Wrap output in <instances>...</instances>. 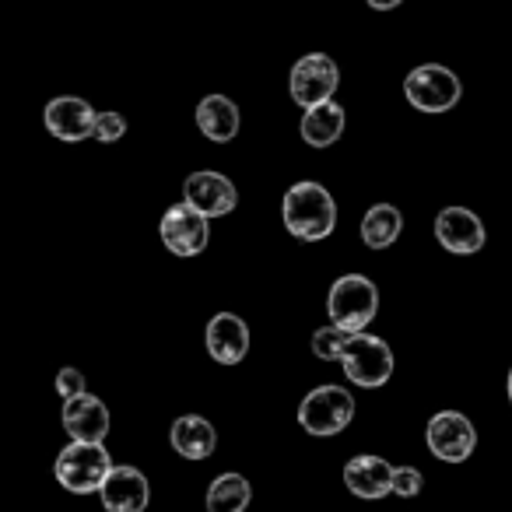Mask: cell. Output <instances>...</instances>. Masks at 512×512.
I'll return each instance as SVG.
<instances>
[{
	"label": "cell",
	"mask_w": 512,
	"mask_h": 512,
	"mask_svg": "<svg viewBox=\"0 0 512 512\" xmlns=\"http://www.w3.org/2000/svg\"><path fill=\"white\" fill-rule=\"evenodd\" d=\"M404 232V214L397 211L393 204H376L365 211L362 218V239L369 249H386L400 239Z\"/></svg>",
	"instance_id": "cell-20"
},
{
	"label": "cell",
	"mask_w": 512,
	"mask_h": 512,
	"mask_svg": "<svg viewBox=\"0 0 512 512\" xmlns=\"http://www.w3.org/2000/svg\"><path fill=\"white\" fill-rule=\"evenodd\" d=\"M197 130L214 144H225L239 134V106L225 95H207L197 106Z\"/></svg>",
	"instance_id": "cell-18"
},
{
	"label": "cell",
	"mask_w": 512,
	"mask_h": 512,
	"mask_svg": "<svg viewBox=\"0 0 512 512\" xmlns=\"http://www.w3.org/2000/svg\"><path fill=\"white\" fill-rule=\"evenodd\" d=\"M421 484H425V477H421V470H414V467H397V474H393V491L404 498L418 495Z\"/></svg>",
	"instance_id": "cell-25"
},
{
	"label": "cell",
	"mask_w": 512,
	"mask_h": 512,
	"mask_svg": "<svg viewBox=\"0 0 512 512\" xmlns=\"http://www.w3.org/2000/svg\"><path fill=\"white\" fill-rule=\"evenodd\" d=\"M404 95L414 109H421V113H449V109L460 102L463 88H460V78H456L449 67L421 64L407 74Z\"/></svg>",
	"instance_id": "cell-6"
},
{
	"label": "cell",
	"mask_w": 512,
	"mask_h": 512,
	"mask_svg": "<svg viewBox=\"0 0 512 512\" xmlns=\"http://www.w3.org/2000/svg\"><path fill=\"white\" fill-rule=\"evenodd\" d=\"M404 0H369V8H376V11H393V8H400Z\"/></svg>",
	"instance_id": "cell-26"
},
{
	"label": "cell",
	"mask_w": 512,
	"mask_h": 512,
	"mask_svg": "<svg viewBox=\"0 0 512 512\" xmlns=\"http://www.w3.org/2000/svg\"><path fill=\"white\" fill-rule=\"evenodd\" d=\"M127 134V120H123L120 113H99V120H95V141H102V144H116L120 137Z\"/></svg>",
	"instance_id": "cell-23"
},
{
	"label": "cell",
	"mask_w": 512,
	"mask_h": 512,
	"mask_svg": "<svg viewBox=\"0 0 512 512\" xmlns=\"http://www.w3.org/2000/svg\"><path fill=\"white\" fill-rule=\"evenodd\" d=\"M393 474H397V467H390L383 456H365L362 453V456H355V460L344 463V484L351 488V495L369 498V502L390 495Z\"/></svg>",
	"instance_id": "cell-15"
},
{
	"label": "cell",
	"mask_w": 512,
	"mask_h": 512,
	"mask_svg": "<svg viewBox=\"0 0 512 512\" xmlns=\"http://www.w3.org/2000/svg\"><path fill=\"white\" fill-rule=\"evenodd\" d=\"M281 218H285V228L295 239L320 242L337 228V200L330 197L323 183L302 179L281 200Z\"/></svg>",
	"instance_id": "cell-1"
},
{
	"label": "cell",
	"mask_w": 512,
	"mask_h": 512,
	"mask_svg": "<svg viewBox=\"0 0 512 512\" xmlns=\"http://www.w3.org/2000/svg\"><path fill=\"white\" fill-rule=\"evenodd\" d=\"M341 365H344V376H348L355 386L379 390V386H386L393 376V351L383 337H372L362 330V334L348 337Z\"/></svg>",
	"instance_id": "cell-4"
},
{
	"label": "cell",
	"mask_w": 512,
	"mask_h": 512,
	"mask_svg": "<svg viewBox=\"0 0 512 512\" xmlns=\"http://www.w3.org/2000/svg\"><path fill=\"white\" fill-rule=\"evenodd\" d=\"M253 488L242 474H218L207 488V512H246Z\"/></svg>",
	"instance_id": "cell-21"
},
{
	"label": "cell",
	"mask_w": 512,
	"mask_h": 512,
	"mask_svg": "<svg viewBox=\"0 0 512 512\" xmlns=\"http://www.w3.org/2000/svg\"><path fill=\"white\" fill-rule=\"evenodd\" d=\"M207 351L218 365H239L249 351V327L235 313H218L207 323Z\"/></svg>",
	"instance_id": "cell-16"
},
{
	"label": "cell",
	"mask_w": 512,
	"mask_h": 512,
	"mask_svg": "<svg viewBox=\"0 0 512 512\" xmlns=\"http://www.w3.org/2000/svg\"><path fill=\"white\" fill-rule=\"evenodd\" d=\"M60 418H64V428L74 442H102L109 435V407L92 393L67 400Z\"/></svg>",
	"instance_id": "cell-14"
},
{
	"label": "cell",
	"mask_w": 512,
	"mask_h": 512,
	"mask_svg": "<svg viewBox=\"0 0 512 512\" xmlns=\"http://www.w3.org/2000/svg\"><path fill=\"white\" fill-rule=\"evenodd\" d=\"M183 200H190L207 218H225V214H232L235 204H239V193H235L232 179H225L221 172L204 169V172H193L183 183Z\"/></svg>",
	"instance_id": "cell-11"
},
{
	"label": "cell",
	"mask_w": 512,
	"mask_h": 512,
	"mask_svg": "<svg viewBox=\"0 0 512 512\" xmlns=\"http://www.w3.org/2000/svg\"><path fill=\"white\" fill-rule=\"evenodd\" d=\"M435 239L449 253L470 256L484 246V221L474 211H467V207H446L435 218Z\"/></svg>",
	"instance_id": "cell-12"
},
{
	"label": "cell",
	"mask_w": 512,
	"mask_h": 512,
	"mask_svg": "<svg viewBox=\"0 0 512 512\" xmlns=\"http://www.w3.org/2000/svg\"><path fill=\"white\" fill-rule=\"evenodd\" d=\"M99 495L106 512H144L151 502V484L137 467H113Z\"/></svg>",
	"instance_id": "cell-13"
},
{
	"label": "cell",
	"mask_w": 512,
	"mask_h": 512,
	"mask_svg": "<svg viewBox=\"0 0 512 512\" xmlns=\"http://www.w3.org/2000/svg\"><path fill=\"white\" fill-rule=\"evenodd\" d=\"M46 130H50L57 141H67V144H78L85 137H95V113L85 99H74V95H60V99L46 102Z\"/></svg>",
	"instance_id": "cell-10"
},
{
	"label": "cell",
	"mask_w": 512,
	"mask_h": 512,
	"mask_svg": "<svg viewBox=\"0 0 512 512\" xmlns=\"http://www.w3.org/2000/svg\"><path fill=\"white\" fill-rule=\"evenodd\" d=\"M505 390H509V400H512V369H509V383H505Z\"/></svg>",
	"instance_id": "cell-27"
},
{
	"label": "cell",
	"mask_w": 512,
	"mask_h": 512,
	"mask_svg": "<svg viewBox=\"0 0 512 512\" xmlns=\"http://www.w3.org/2000/svg\"><path fill=\"white\" fill-rule=\"evenodd\" d=\"M109 470H113V460H109L106 446L102 442H71L67 449L57 453V463H53V474L74 495H92V491H102Z\"/></svg>",
	"instance_id": "cell-3"
},
{
	"label": "cell",
	"mask_w": 512,
	"mask_h": 512,
	"mask_svg": "<svg viewBox=\"0 0 512 512\" xmlns=\"http://www.w3.org/2000/svg\"><path fill=\"white\" fill-rule=\"evenodd\" d=\"M327 313L330 323L348 334H362L379 313V292L365 274H344L334 281L327 295Z\"/></svg>",
	"instance_id": "cell-2"
},
{
	"label": "cell",
	"mask_w": 512,
	"mask_h": 512,
	"mask_svg": "<svg viewBox=\"0 0 512 512\" xmlns=\"http://www.w3.org/2000/svg\"><path fill=\"white\" fill-rule=\"evenodd\" d=\"M292 99L302 109L323 106V102L334 99L337 85H341V71L327 53H306L299 64L292 67Z\"/></svg>",
	"instance_id": "cell-8"
},
{
	"label": "cell",
	"mask_w": 512,
	"mask_h": 512,
	"mask_svg": "<svg viewBox=\"0 0 512 512\" xmlns=\"http://www.w3.org/2000/svg\"><path fill=\"white\" fill-rule=\"evenodd\" d=\"M299 130L309 148H330V144H337V137L344 134V109L337 106V102H323V106L306 109Z\"/></svg>",
	"instance_id": "cell-19"
},
{
	"label": "cell",
	"mask_w": 512,
	"mask_h": 512,
	"mask_svg": "<svg viewBox=\"0 0 512 512\" xmlns=\"http://www.w3.org/2000/svg\"><path fill=\"white\" fill-rule=\"evenodd\" d=\"M57 393L64 397V404H67V400H74V397H85V393H88L85 376H81V372L74 369V365L60 369V372H57Z\"/></svg>",
	"instance_id": "cell-24"
},
{
	"label": "cell",
	"mask_w": 512,
	"mask_h": 512,
	"mask_svg": "<svg viewBox=\"0 0 512 512\" xmlns=\"http://www.w3.org/2000/svg\"><path fill=\"white\" fill-rule=\"evenodd\" d=\"M207 221H211V218H207V214H200L190 200L169 207V211H165V218H162V225H158L165 249H169L172 256H183V260L204 253L207 239H211V228H207Z\"/></svg>",
	"instance_id": "cell-7"
},
{
	"label": "cell",
	"mask_w": 512,
	"mask_h": 512,
	"mask_svg": "<svg viewBox=\"0 0 512 512\" xmlns=\"http://www.w3.org/2000/svg\"><path fill=\"white\" fill-rule=\"evenodd\" d=\"M169 442L183 460H207L214 453V446H218V432L200 414H183V418L172 421Z\"/></svg>",
	"instance_id": "cell-17"
},
{
	"label": "cell",
	"mask_w": 512,
	"mask_h": 512,
	"mask_svg": "<svg viewBox=\"0 0 512 512\" xmlns=\"http://www.w3.org/2000/svg\"><path fill=\"white\" fill-rule=\"evenodd\" d=\"M428 449L446 463H463L477 449V428L470 425L467 414L460 411H439L428 421Z\"/></svg>",
	"instance_id": "cell-9"
},
{
	"label": "cell",
	"mask_w": 512,
	"mask_h": 512,
	"mask_svg": "<svg viewBox=\"0 0 512 512\" xmlns=\"http://www.w3.org/2000/svg\"><path fill=\"white\" fill-rule=\"evenodd\" d=\"M348 330H341V327H320L313 334V355L316 358H323V362H341V355H344V344H348Z\"/></svg>",
	"instance_id": "cell-22"
},
{
	"label": "cell",
	"mask_w": 512,
	"mask_h": 512,
	"mask_svg": "<svg viewBox=\"0 0 512 512\" xmlns=\"http://www.w3.org/2000/svg\"><path fill=\"white\" fill-rule=\"evenodd\" d=\"M351 418H355V397L344 386H316L299 404V425L320 439L344 432Z\"/></svg>",
	"instance_id": "cell-5"
}]
</instances>
